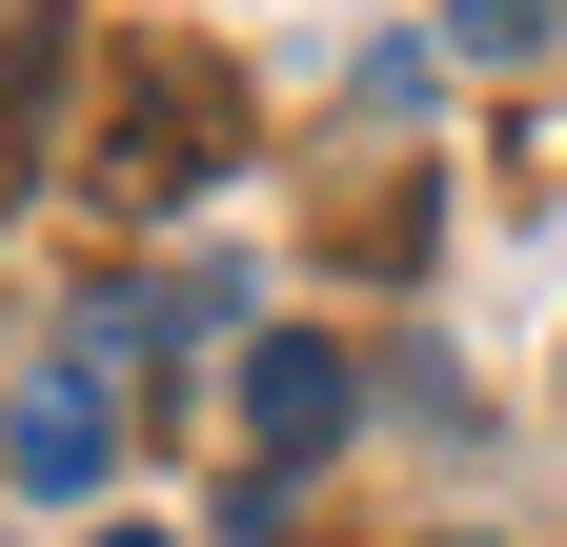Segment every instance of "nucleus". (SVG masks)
I'll return each mask as SVG.
<instances>
[{"label":"nucleus","mask_w":567,"mask_h":547,"mask_svg":"<svg viewBox=\"0 0 567 547\" xmlns=\"http://www.w3.org/2000/svg\"><path fill=\"white\" fill-rule=\"evenodd\" d=\"M344 405H365L344 345H244V426H264V446H344Z\"/></svg>","instance_id":"nucleus-1"},{"label":"nucleus","mask_w":567,"mask_h":547,"mask_svg":"<svg viewBox=\"0 0 567 547\" xmlns=\"http://www.w3.org/2000/svg\"><path fill=\"white\" fill-rule=\"evenodd\" d=\"M102 446H122V426H102V385H41V405H21V446H0V466H21L41 507H82V487H102Z\"/></svg>","instance_id":"nucleus-2"},{"label":"nucleus","mask_w":567,"mask_h":547,"mask_svg":"<svg viewBox=\"0 0 567 547\" xmlns=\"http://www.w3.org/2000/svg\"><path fill=\"white\" fill-rule=\"evenodd\" d=\"M446 41L466 61H547V0H446Z\"/></svg>","instance_id":"nucleus-3"},{"label":"nucleus","mask_w":567,"mask_h":547,"mask_svg":"<svg viewBox=\"0 0 567 547\" xmlns=\"http://www.w3.org/2000/svg\"><path fill=\"white\" fill-rule=\"evenodd\" d=\"M102 547H163V527H102Z\"/></svg>","instance_id":"nucleus-4"}]
</instances>
